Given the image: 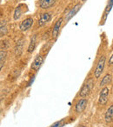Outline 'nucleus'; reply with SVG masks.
Returning <instances> with one entry per match:
<instances>
[{
    "label": "nucleus",
    "instance_id": "8",
    "mask_svg": "<svg viewBox=\"0 0 113 127\" xmlns=\"http://www.w3.org/2000/svg\"><path fill=\"white\" fill-rule=\"evenodd\" d=\"M24 45H25V39L21 38L17 42L16 48H15V54L17 57H19L22 54L24 50Z\"/></svg>",
    "mask_w": 113,
    "mask_h": 127
},
{
    "label": "nucleus",
    "instance_id": "13",
    "mask_svg": "<svg viewBox=\"0 0 113 127\" xmlns=\"http://www.w3.org/2000/svg\"><path fill=\"white\" fill-rule=\"evenodd\" d=\"M22 5H23V4H19V5L16 8V10H15V12H14V19L15 20L19 19V18L22 16V14H23V11H22V8H21Z\"/></svg>",
    "mask_w": 113,
    "mask_h": 127
},
{
    "label": "nucleus",
    "instance_id": "3",
    "mask_svg": "<svg viewBox=\"0 0 113 127\" xmlns=\"http://www.w3.org/2000/svg\"><path fill=\"white\" fill-rule=\"evenodd\" d=\"M108 97H109V88L108 87H104L101 90L100 94H99V99L98 103L102 105L106 104L108 101Z\"/></svg>",
    "mask_w": 113,
    "mask_h": 127
},
{
    "label": "nucleus",
    "instance_id": "2",
    "mask_svg": "<svg viewBox=\"0 0 113 127\" xmlns=\"http://www.w3.org/2000/svg\"><path fill=\"white\" fill-rule=\"evenodd\" d=\"M91 86H92V79H90L87 83H85V85L82 86L81 90H80L79 95L82 97H85L90 94V90H91Z\"/></svg>",
    "mask_w": 113,
    "mask_h": 127
},
{
    "label": "nucleus",
    "instance_id": "10",
    "mask_svg": "<svg viewBox=\"0 0 113 127\" xmlns=\"http://www.w3.org/2000/svg\"><path fill=\"white\" fill-rule=\"evenodd\" d=\"M51 19V16L50 13H43L40 15V18L38 20V25L39 26H43L46 23L50 21Z\"/></svg>",
    "mask_w": 113,
    "mask_h": 127
},
{
    "label": "nucleus",
    "instance_id": "4",
    "mask_svg": "<svg viewBox=\"0 0 113 127\" xmlns=\"http://www.w3.org/2000/svg\"><path fill=\"white\" fill-rule=\"evenodd\" d=\"M43 63H44V58H43V57L41 56V55H37L35 58V59L33 60V62H32L30 68H31L32 70H34V71H38L39 68H40L41 65L43 64Z\"/></svg>",
    "mask_w": 113,
    "mask_h": 127
},
{
    "label": "nucleus",
    "instance_id": "5",
    "mask_svg": "<svg viewBox=\"0 0 113 127\" xmlns=\"http://www.w3.org/2000/svg\"><path fill=\"white\" fill-rule=\"evenodd\" d=\"M33 25V19L31 18H25V20L20 23V25H19V28L21 31L23 32H25V31L29 30L30 27L32 26Z\"/></svg>",
    "mask_w": 113,
    "mask_h": 127
},
{
    "label": "nucleus",
    "instance_id": "11",
    "mask_svg": "<svg viewBox=\"0 0 113 127\" xmlns=\"http://www.w3.org/2000/svg\"><path fill=\"white\" fill-rule=\"evenodd\" d=\"M62 22H63V18H60L56 22L55 24L54 27H53V30H52V36L54 38H56L57 37L59 33V29H60V26L62 25Z\"/></svg>",
    "mask_w": 113,
    "mask_h": 127
},
{
    "label": "nucleus",
    "instance_id": "16",
    "mask_svg": "<svg viewBox=\"0 0 113 127\" xmlns=\"http://www.w3.org/2000/svg\"><path fill=\"white\" fill-rule=\"evenodd\" d=\"M0 34H1V37L4 36L6 34V32H7V29H6V24L5 21H1V25H0Z\"/></svg>",
    "mask_w": 113,
    "mask_h": 127
},
{
    "label": "nucleus",
    "instance_id": "6",
    "mask_svg": "<svg viewBox=\"0 0 113 127\" xmlns=\"http://www.w3.org/2000/svg\"><path fill=\"white\" fill-rule=\"evenodd\" d=\"M88 104V101L86 99L83 98V99H80L78 103L76 104V106H75V110L78 113H81L85 111V109L86 108V105Z\"/></svg>",
    "mask_w": 113,
    "mask_h": 127
},
{
    "label": "nucleus",
    "instance_id": "9",
    "mask_svg": "<svg viewBox=\"0 0 113 127\" xmlns=\"http://www.w3.org/2000/svg\"><path fill=\"white\" fill-rule=\"evenodd\" d=\"M56 0H39V6L42 9H49L54 5Z\"/></svg>",
    "mask_w": 113,
    "mask_h": 127
},
{
    "label": "nucleus",
    "instance_id": "14",
    "mask_svg": "<svg viewBox=\"0 0 113 127\" xmlns=\"http://www.w3.org/2000/svg\"><path fill=\"white\" fill-rule=\"evenodd\" d=\"M111 76L110 74H106L105 76H104V78H103L102 81H101V83H100V85L101 86H104V85L111 83Z\"/></svg>",
    "mask_w": 113,
    "mask_h": 127
},
{
    "label": "nucleus",
    "instance_id": "7",
    "mask_svg": "<svg viewBox=\"0 0 113 127\" xmlns=\"http://www.w3.org/2000/svg\"><path fill=\"white\" fill-rule=\"evenodd\" d=\"M81 6H82V4H80V3H78V4H77L76 5L74 6V7L72 8V9L71 10V11H69V13H68L67 15H66V18H65V19H66V22H68L70 19H71L72 17H74L75 15L78 13V11L80 10V8H81Z\"/></svg>",
    "mask_w": 113,
    "mask_h": 127
},
{
    "label": "nucleus",
    "instance_id": "12",
    "mask_svg": "<svg viewBox=\"0 0 113 127\" xmlns=\"http://www.w3.org/2000/svg\"><path fill=\"white\" fill-rule=\"evenodd\" d=\"M104 119L108 123H110V122H111L113 120V104L108 108L107 111L105 113V116H104Z\"/></svg>",
    "mask_w": 113,
    "mask_h": 127
},
{
    "label": "nucleus",
    "instance_id": "1",
    "mask_svg": "<svg viewBox=\"0 0 113 127\" xmlns=\"http://www.w3.org/2000/svg\"><path fill=\"white\" fill-rule=\"evenodd\" d=\"M105 60L106 58L104 56H102L98 60V63L97 64V67H96L95 72H94V76H95L96 78H98L99 77L101 76L103 71H104V64H105Z\"/></svg>",
    "mask_w": 113,
    "mask_h": 127
},
{
    "label": "nucleus",
    "instance_id": "18",
    "mask_svg": "<svg viewBox=\"0 0 113 127\" xmlns=\"http://www.w3.org/2000/svg\"><path fill=\"white\" fill-rule=\"evenodd\" d=\"M109 64L110 65H111V64H113V54L111 55V57L110 58V60H109Z\"/></svg>",
    "mask_w": 113,
    "mask_h": 127
},
{
    "label": "nucleus",
    "instance_id": "15",
    "mask_svg": "<svg viewBox=\"0 0 113 127\" xmlns=\"http://www.w3.org/2000/svg\"><path fill=\"white\" fill-rule=\"evenodd\" d=\"M35 47H36V36H34L33 37L31 38L30 40V45L28 47V52H32V51L35 50Z\"/></svg>",
    "mask_w": 113,
    "mask_h": 127
},
{
    "label": "nucleus",
    "instance_id": "19",
    "mask_svg": "<svg viewBox=\"0 0 113 127\" xmlns=\"http://www.w3.org/2000/svg\"><path fill=\"white\" fill-rule=\"evenodd\" d=\"M82 1H83V2H85V1H86V0H82Z\"/></svg>",
    "mask_w": 113,
    "mask_h": 127
},
{
    "label": "nucleus",
    "instance_id": "17",
    "mask_svg": "<svg viewBox=\"0 0 113 127\" xmlns=\"http://www.w3.org/2000/svg\"><path fill=\"white\" fill-rule=\"evenodd\" d=\"M0 55H1V57H0V61H1V70L3 69V65H4V60H5L6 58V51H0Z\"/></svg>",
    "mask_w": 113,
    "mask_h": 127
}]
</instances>
